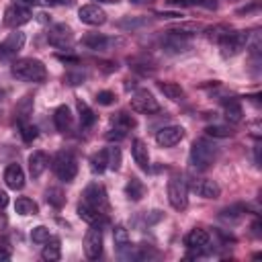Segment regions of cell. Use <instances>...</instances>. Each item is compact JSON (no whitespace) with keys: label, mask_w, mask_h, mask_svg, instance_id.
Instances as JSON below:
<instances>
[{"label":"cell","mask_w":262,"mask_h":262,"mask_svg":"<svg viewBox=\"0 0 262 262\" xmlns=\"http://www.w3.org/2000/svg\"><path fill=\"white\" fill-rule=\"evenodd\" d=\"M215 158H217V145L213 143V141H209V139H196L192 145H190V154H188V162H190V166L194 168V170H207V168H211L213 166V162H215Z\"/></svg>","instance_id":"cell-1"},{"label":"cell","mask_w":262,"mask_h":262,"mask_svg":"<svg viewBox=\"0 0 262 262\" xmlns=\"http://www.w3.org/2000/svg\"><path fill=\"white\" fill-rule=\"evenodd\" d=\"M12 74L18 78V80H25V82H45L47 78V68L43 61L35 59V57H20L12 63Z\"/></svg>","instance_id":"cell-2"},{"label":"cell","mask_w":262,"mask_h":262,"mask_svg":"<svg viewBox=\"0 0 262 262\" xmlns=\"http://www.w3.org/2000/svg\"><path fill=\"white\" fill-rule=\"evenodd\" d=\"M51 168L59 180L72 182L78 174V160L70 149H59L51 160Z\"/></svg>","instance_id":"cell-3"},{"label":"cell","mask_w":262,"mask_h":262,"mask_svg":"<svg viewBox=\"0 0 262 262\" xmlns=\"http://www.w3.org/2000/svg\"><path fill=\"white\" fill-rule=\"evenodd\" d=\"M250 43V33L248 31H231L225 39L219 41L221 47V55L223 57H233L237 53H242Z\"/></svg>","instance_id":"cell-4"},{"label":"cell","mask_w":262,"mask_h":262,"mask_svg":"<svg viewBox=\"0 0 262 262\" xmlns=\"http://www.w3.org/2000/svg\"><path fill=\"white\" fill-rule=\"evenodd\" d=\"M168 201L176 211H184L188 207V186L182 176H172L168 180Z\"/></svg>","instance_id":"cell-5"},{"label":"cell","mask_w":262,"mask_h":262,"mask_svg":"<svg viewBox=\"0 0 262 262\" xmlns=\"http://www.w3.org/2000/svg\"><path fill=\"white\" fill-rule=\"evenodd\" d=\"M84 254L88 260H98L102 256V227L92 223L84 235Z\"/></svg>","instance_id":"cell-6"},{"label":"cell","mask_w":262,"mask_h":262,"mask_svg":"<svg viewBox=\"0 0 262 262\" xmlns=\"http://www.w3.org/2000/svg\"><path fill=\"white\" fill-rule=\"evenodd\" d=\"M47 41L49 45L57 47V49H68L72 43H74V33H72V27L66 25V23H57L49 29L47 33Z\"/></svg>","instance_id":"cell-7"},{"label":"cell","mask_w":262,"mask_h":262,"mask_svg":"<svg viewBox=\"0 0 262 262\" xmlns=\"http://www.w3.org/2000/svg\"><path fill=\"white\" fill-rule=\"evenodd\" d=\"M131 108L137 111V113H143V115H151V113L160 111V104H158V100L154 98V94L149 90L139 88L131 96Z\"/></svg>","instance_id":"cell-8"},{"label":"cell","mask_w":262,"mask_h":262,"mask_svg":"<svg viewBox=\"0 0 262 262\" xmlns=\"http://www.w3.org/2000/svg\"><path fill=\"white\" fill-rule=\"evenodd\" d=\"M31 10L27 8V6H23V4H10L6 10H4V25L6 27H10V29H18V27H23L25 23H29L31 20Z\"/></svg>","instance_id":"cell-9"},{"label":"cell","mask_w":262,"mask_h":262,"mask_svg":"<svg viewBox=\"0 0 262 262\" xmlns=\"http://www.w3.org/2000/svg\"><path fill=\"white\" fill-rule=\"evenodd\" d=\"M82 201H86V203H90L92 207H96L98 211H106V190H104V186L100 184V182H92V184H88L86 188H84V192H82Z\"/></svg>","instance_id":"cell-10"},{"label":"cell","mask_w":262,"mask_h":262,"mask_svg":"<svg viewBox=\"0 0 262 262\" xmlns=\"http://www.w3.org/2000/svg\"><path fill=\"white\" fill-rule=\"evenodd\" d=\"M23 47H25V33H20V31L10 33V35L0 43V59H4V61L12 59Z\"/></svg>","instance_id":"cell-11"},{"label":"cell","mask_w":262,"mask_h":262,"mask_svg":"<svg viewBox=\"0 0 262 262\" xmlns=\"http://www.w3.org/2000/svg\"><path fill=\"white\" fill-rule=\"evenodd\" d=\"M182 137H184V129L180 125H166L156 131V143L160 147H172V145L180 143Z\"/></svg>","instance_id":"cell-12"},{"label":"cell","mask_w":262,"mask_h":262,"mask_svg":"<svg viewBox=\"0 0 262 262\" xmlns=\"http://www.w3.org/2000/svg\"><path fill=\"white\" fill-rule=\"evenodd\" d=\"M78 18L84 23V25H90V27H100L106 23V12L96 6V4H84L78 8Z\"/></svg>","instance_id":"cell-13"},{"label":"cell","mask_w":262,"mask_h":262,"mask_svg":"<svg viewBox=\"0 0 262 262\" xmlns=\"http://www.w3.org/2000/svg\"><path fill=\"white\" fill-rule=\"evenodd\" d=\"M115 43H119V39H113V37H106L102 33H88L82 37V45L92 49V51H106L111 49Z\"/></svg>","instance_id":"cell-14"},{"label":"cell","mask_w":262,"mask_h":262,"mask_svg":"<svg viewBox=\"0 0 262 262\" xmlns=\"http://www.w3.org/2000/svg\"><path fill=\"white\" fill-rule=\"evenodd\" d=\"M184 246H186L188 250L194 252L192 256H199V254L209 246V233H207L205 229L194 227V229H190V231L186 233V237H184Z\"/></svg>","instance_id":"cell-15"},{"label":"cell","mask_w":262,"mask_h":262,"mask_svg":"<svg viewBox=\"0 0 262 262\" xmlns=\"http://www.w3.org/2000/svg\"><path fill=\"white\" fill-rule=\"evenodd\" d=\"M190 188H192V192H196V194L203 196V199H219V194H221L219 184H217L215 180H211V178L192 180V182H190Z\"/></svg>","instance_id":"cell-16"},{"label":"cell","mask_w":262,"mask_h":262,"mask_svg":"<svg viewBox=\"0 0 262 262\" xmlns=\"http://www.w3.org/2000/svg\"><path fill=\"white\" fill-rule=\"evenodd\" d=\"M131 156H133L135 164H137L143 172L149 170V151H147V145H145L143 139L137 137V139L131 141Z\"/></svg>","instance_id":"cell-17"},{"label":"cell","mask_w":262,"mask_h":262,"mask_svg":"<svg viewBox=\"0 0 262 262\" xmlns=\"http://www.w3.org/2000/svg\"><path fill=\"white\" fill-rule=\"evenodd\" d=\"M4 182L12 190H20L25 186V172L18 164H8L4 170Z\"/></svg>","instance_id":"cell-18"},{"label":"cell","mask_w":262,"mask_h":262,"mask_svg":"<svg viewBox=\"0 0 262 262\" xmlns=\"http://www.w3.org/2000/svg\"><path fill=\"white\" fill-rule=\"evenodd\" d=\"M47 164H49V158L45 151L41 149H35L31 156H29V174L33 178H39L45 170H47Z\"/></svg>","instance_id":"cell-19"},{"label":"cell","mask_w":262,"mask_h":262,"mask_svg":"<svg viewBox=\"0 0 262 262\" xmlns=\"http://www.w3.org/2000/svg\"><path fill=\"white\" fill-rule=\"evenodd\" d=\"M53 123H55V129L66 133L70 127H72V111L70 106L66 104H59L55 111H53Z\"/></svg>","instance_id":"cell-20"},{"label":"cell","mask_w":262,"mask_h":262,"mask_svg":"<svg viewBox=\"0 0 262 262\" xmlns=\"http://www.w3.org/2000/svg\"><path fill=\"white\" fill-rule=\"evenodd\" d=\"M41 258L47 260V262H57L61 258V242H59V237H51L49 235V239L45 242V246L41 250Z\"/></svg>","instance_id":"cell-21"},{"label":"cell","mask_w":262,"mask_h":262,"mask_svg":"<svg viewBox=\"0 0 262 262\" xmlns=\"http://www.w3.org/2000/svg\"><path fill=\"white\" fill-rule=\"evenodd\" d=\"M223 115L229 123H242L244 119V111H242V104L237 98H229L223 102Z\"/></svg>","instance_id":"cell-22"},{"label":"cell","mask_w":262,"mask_h":262,"mask_svg":"<svg viewBox=\"0 0 262 262\" xmlns=\"http://www.w3.org/2000/svg\"><path fill=\"white\" fill-rule=\"evenodd\" d=\"M78 217L82 219V221H86V223H98L100 219H102V211H98L96 207H92L90 203H86V201H82L80 205H78Z\"/></svg>","instance_id":"cell-23"},{"label":"cell","mask_w":262,"mask_h":262,"mask_svg":"<svg viewBox=\"0 0 262 262\" xmlns=\"http://www.w3.org/2000/svg\"><path fill=\"white\" fill-rule=\"evenodd\" d=\"M125 194H127V199L129 201H141V196L145 194V186H143V182L139 180V178H135V176H131L129 180H127V184H125Z\"/></svg>","instance_id":"cell-24"},{"label":"cell","mask_w":262,"mask_h":262,"mask_svg":"<svg viewBox=\"0 0 262 262\" xmlns=\"http://www.w3.org/2000/svg\"><path fill=\"white\" fill-rule=\"evenodd\" d=\"M31 113H33V98H31V96H23V98L16 102V108H14V117H16V121H18V125L27 123Z\"/></svg>","instance_id":"cell-25"},{"label":"cell","mask_w":262,"mask_h":262,"mask_svg":"<svg viewBox=\"0 0 262 262\" xmlns=\"http://www.w3.org/2000/svg\"><path fill=\"white\" fill-rule=\"evenodd\" d=\"M158 88H160V92H164L166 98H170L174 102H178V100L184 98V90L176 82H158Z\"/></svg>","instance_id":"cell-26"},{"label":"cell","mask_w":262,"mask_h":262,"mask_svg":"<svg viewBox=\"0 0 262 262\" xmlns=\"http://www.w3.org/2000/svg\"><path fill=\"white\" fill-rule=\"evenodd\" d=\"M111 125H113V127H119V129L129 131V129H133V127L137 125V121H135V117H133V115H129V113L121 111V113H117V115H113V117H111Z\"/></svg>","instance_id":"cell-27"},{"label":"cell","mask_w":262,"mask_h":262,"mask_svg":"<svg viewBox=\"0 0 262 262\" xmlns=\"http://www.w3.org/2000/svg\"><path fill=\"white\" fill-rule=\"evenodd\" d=\"M231 33V27L229 25H213V27H207L205 29V37L213 43H219L221 39H225L227 35Z\"/></svg>","instance_id":"cell-28"},{"label":"cell","mask_w":262,"mask_h":262,"mask_svg":"<svg viewBox=\"0 0 262 262\" xmlns=\"http://www.w3.org/2000/svg\"><path fill=\"white\" fill-rule=\"evenodd\" d=\"M164 47H166L170 53H180V51L188 49V43L184 41V37H178V35L166 33V39H164Z\"/></svg>","instance_id":"cell-29"},{"label":"cell","mask_w":262,"mask_h":262,"mask_svg":"<svg viewBox=\"0 0 262 262\" xmlns=\"http://www.w3.org/2000/svg\"><path fill=\"white\" fill-rule=\"evenodd\" d=\"M14 211H16L18 215H37V213H39V207H37V203H35L33 199L20 196V199H16V203H14Z\"/></svg>","instance_id":"cell-30"},{"label":"cell","mask_w":262,"mask_h":262,"mask_svg":"<svg viewBox=\"0 0 262 262\" xmlns=\"http://www.w3.org/2000/svg\"><path fill=\"white\" fill-rule=\"evenodd\" d=\"M78 104V115H80V125L82 127H92L94 123H96V115H94V111L84 102V100H78L76 102Z\"/></svg>","instance_id":"cell-31"},{"label":"cell","mask_w":262,"mask_h":262,"mask_svg":"<svg viewBox=\"0 0 262 262\" xmlns=\"http://www.w3.org/2000/svg\"><path fill=\"white\" fill-rule=\"evenodd\" d=\"M108 168V158H106V149H100L96 154H92L90 158V170L94 174H102Z\"/></svg>","instance_id":"cell-32"},{"label":"cell","mask_w":262,"mask_h":262,"mask_svg":"<svg viewBox=\"0 0 262 262\" xmlns=\"http://www.w3.org/2000/svg\"><path fill=\"white\" fill-rule=\"evenodd\" d=\"M199 29H201V27L194 25V23H180V25L168 29L166 33H172V35H178V37H192V35H196Z\"/></svg>","instance_id":"cell-33"},{"label":"cell","mask_w":262,"mask_h":262,"mask_svg":"<svg viewBox=\"0 0 262 262\" xmlns=\"http://www.w3.org/2000/svg\"><path fill=\"white\" fill-rule=\"evenodd\" d=\"M45 201L49 203V205H53V207H63V203H66V196H63V190L61 188H57V186H53V188H47V192H45Z\"/></svg>","instance_id":"cell-34"},{"label":"cell","mask_w":262,"mask_h":262,"mask_svg":"<svg viewBox=\"0 0 262 262\" xmlns=\"http://www.w3.org/2000/svg\"><path fill=\"white\" fill-rule=\"evenodd\" d=\"M106 158H108V168H111L113 172H117V170L121 168V160H123L121 149H119L117 145L108 147V149H106Z\"/></svg>","instance_id":"cell-35"},{"label":"cell","mask_w":262,"mask_h":262,"mask_svg":"<svg viewBox=\"0 0 262 262\" xmlns=\"http://www.w3.org/2000/svg\"><path fill=\"white\" fill-rule=\"evenodd\" d=\"M113 239L117 248H125L129 244V231L125 229V225H115L113 229Z\"/></svg>","instance_id":"cell-36"},{"label":"cell","mask_w":262,"mask_h":262,"mask_svg":"<svg viewBox=\"0 0 262 262\" xmlns=\"http://www.w3.org/2000/svg\"><path fill=\"white\" fill-rule=\"evenodd\" d=\"M205 131H207L209 137H219V139H223V137H231V135H233V131H231L229 127H223V125H209Z\"/></svg>","instance_id":"cell-37"},{"label":"cell","mask_w":262,"mask_h":262,"mask_svg":"<svg viewBox=\"0 0 262 262\" xmlns=\"http://www.w3.org/2000/svg\"><path fill=\"white\" fill-rule=\"evenodd\" d=\"M18 129H20L23 141H27V143H31L33 139H37V135H39V129L35 125H31V123H23V125H18Z\"/></svg>","instance_id":"cell-38"},{"label":"cell","mask_w":262,"mask_h":262,"mask_svg":"<svg viewBox=\"0 0 262 262\" xmlns=\"http://www.w3.org/2000/svg\"><path fill=\"white\" fill-rule=\"evenodd\" d=\"M31 239H33L35 244H45V242L49 239V229H47L45 225L33 227V229H31Z\"/></svg>","instance_id":"cell-39"},{"label":"cell","mask_w":262,"mask_h":262,"mask_svg":"<svg viewBox=\"0 0 262 262\" xmlns=\"http://www.w3.org/2000/svg\"><path fill=\"white\" fill-rule=\"evenodd\" d=\"M244 213H246L244 205H233V207H227L221 211V219H239Z\"/></svg>","instance_id":"cell-40"},{"label":"cell","mask_w":262,"mask_h":262,"mask_svg":"<svg viewBox=\"0 0 262 262\" xmlns=\"http://www.w3.org/2000/svg\"><path fill=\"white\" fill-rule=\"evenodd\" d=\"M63 80H66L70 86H78V84H84V80H86V74H84L82 70H76V72H66Z\"/></svg>","instance_id":"cell-41"},{"label":"cell","mask_w":262,"mask_h":262,"mask_svg":"<svg viewBox=\"0 0 262 262\" xmlns=\"http://www.w3.org/2000/svg\"><path fill=\"white\" fill-rule=\"evenodd\" d=\"M12 256V246H10V239L6 235L0 233V260H8Z\"/></svg>","instance_id":"cell-42"},{"label":"cell","mask_w":262,"mask_h":262,"mask_svg":"<svg viewBox=\"0 0 262 262\" xmlns=\"http://www.w3.org/2000/svg\"><path fill=\"white\" fill-rule=\"evenodd\" d=\"M115 100H117V96H115V92H111V90H102V92L96 94V102L102 104V106H108V104H113Z\"/></svg>","instance_id":"cell-43"},{"label":"cell","mask_w":262,"mask_h":262,"mask_svg":"<svg viewBox=\"0 0 262 262\" xmlns=\"http://www.w3.org/2000/svg\"><path fill=\"white\" fill-rule=\"evenodd\" d=\"M125 135H127V131H125V129H119V127H113V129H111V131H108V133H106L104 137H106L108 141H115V143H117V141H121V139H125Z\"/></svg>","instance_id":"cell-44"},{"label":"cell","mask_w":262,"mask_h":262,"mask_svg":"<svg viewBox=\"0 0 262 262\" xmlns=\"http://www.w3.org/2000/svg\"><path fill=\"white\" fill-rule=\"evenodd\" d=\"M141 25H145V20L143 18H125V20H119V27H141Z\"/></svg>","instance_id":"cell-45"},{"label":"cell","mask_w":262,"mask_h":262,"mask_svg":"<svg viewBox=\"0 0 262 262\" xmlns=\"http://www.w3.org/2000/svg\"><path fill=\"white\" fill-rule=\"evenodd\" d=\"M256 8H260V0H254L252 4H248V6L239 8V10H237V14H246V12H252V10H256Z\"/></svg>","instance_id":"cell-46"},{"label":"cell","mask_w":262,"mask_h":262,"mask_svg":"<svg viewBox=\"0 0 262 262\" xmlns=\"http://www.w3.org/2000/svg\"><path fill=\"white\" fill-rule=\"evenodd\" d=\"M57 59L63 61V63H78L80 61L76 55H61V53H57Z\"/></svg>","instance_id":"cell-47"},{"label":"cell","mask_w":262,"mask_h":262,"mask_svg":"<svg viewBox=\"0 0 262 262\" xmlns=\"http://www.w3.org/2000/svg\"><path fill=\"white\" fill-rule=\"evenodd\" d=\"M156 16H158V18H166V20H170V18H180L182 14H180V12H158Z\"/></svg>","instance_id":"cell-48"},{"label":"cell","mask_w":262,"mask_h":262,"mask_svg":"<svg viewBox=\"0 0 262 262\" xmlns=\"http://www.w3.org/2000/svg\"><path fill=\"white\" fill-rule=\"evenodd\" d=\"M8 205V194L4 190H0V209H4Z\"/></svg>","instance_id":"cell-49"},{"label":"cell","mask_w":262,"mask_h":262,"mask_svg":"<svg viewBox=\"0 0 262 262\" xmlns=\"http://www.w3.org/2000/svg\"><path fill=\"white\" fill-rule=\"evenodd\" d=\"M252 227H254V233H256V235H260V221H256Z\"/></svg>","instance_id":"cell-50"},{"label":"cell","mask_w":262,"mask_h":262,"mask_svg":"<svg viewBox=\"0 0 262 262\" xmlns=\"http://www.w3.org/2000/svg\"><path fill=\"white\" fill-rule=\"evenodd\" d=\"M23 2H27V4H37L39 0H23Z\"/></svg>","instance_id":"cell-51"}]
</instances>
